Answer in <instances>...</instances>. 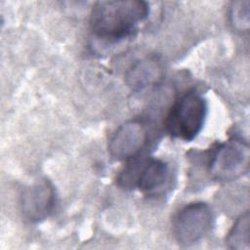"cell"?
Masks as SVG:
<instances>
[{"label":"cell","mask_w":250,"mask_h":250,"mask_svg":"<svg viewBox=\"0 0 250 250\" xmlns=\"http://www.w3.org/2000/svg\"><path fill=\"white\" fill-rule=\"evenodd\" d=\"M148 14L149 6L145 1H100L93 6L90 23L98 37L117 41L131 35Z\"/></svg>","instance_id":"6da1fadb"},{"label":"cell","mask_w":250,"mask_h":250,"mask_svg":"<svg viewBox=\"0 0 250 250\" xmlns=\"http://www.w3.org/2000/svg\"><path fill=\"white\" fill-rule=\"evenodd\" d=\"M206 115L205 99L195 90L188 91L169 109L165 119L166 131L173 138L190 142L202 130Z\"/></svg>","instance_id":"7a4b0ae2"},{"label":"cell","mask_w":250,"mask_h":250,"mask_svg":"<svg viewBox=\"0 0 250 250\" xmlns=\"http://www.w3.org/2000/svg\"><path fill=\"white\" fill-rule=\"evenodd\" d=\"M249 146L241 139L233 138L211 150L208 160L210 176L219 181L239 178L249 167Z\"/></svg>","instance_id":"3957f363"},{"label":"cell","mask_w":250,"mask_h":250,"mask_svg":"<svg viewBox=\"0 0 250 250\" xmlns=\"http://www.w3.org/2000/svg\"><path fill=\"white\" fill-rule=\"evenodd\" d=\"M169 178L167 163L155 158H135L120 172L116 183L125 189L138 188L146 193L155 192Z\"/></svg>","instance_id":"277c9868"},{"label":"cell","mask_w":250,"mask_h":250,"mask_svg":"<svg viewBox=\"0 0 250 250\" xmlns=\"http://www.w3.org/2000/svg\"><path fill=\"white\" fill-rule=\"evenodd\" d=\"M215 217L210 206L193 202L183 207L173 221L174 235L179 244L189 246L200 241L212 229Z\"/></svg>","instance_id":"5b68a950"},{"label":"cell","mask_w":250,"mask_h":250,"mask_svg":"<svg viewBox=\"0 0 250 250\" xmlns=\"http://www.w3.org/2000/svg\"><path fill=\"white\" fill-rule=\"evenodd\" d=\"M149 134L141 120H130L121 125L110 138L108 150L118 160L133 159L146 146Z\"/></svg>","instance_id":"8992f818"},{"label":"cell","mask_w":250,"mask_h":250,"mask_svg":"<svg viewBox=\"0 0 250 250\" xmlns=\"http://www.w3.org/2000/svg\"><path fill=\"white\" fill-rule=\"evenodd\" d=\"M55 203V188L47 179L35 180L24 187L20 196L21 210L30 222L46 219L54 210Z\"/></svg>","instance_id":"52a82bcc"},{"label":"cell","mask_w":250,"mask_h":250,"mask_svg":"<svg viewBox=\"0 0 250 250\" xmlns=\"http://www.w3.org/2000/svg\"><path fill=\"white\" fill-rule=\"evenodd\" d=\"M160 74V68L155 61L147 60L138 62L128 74V80L134 88H144L153 83Z\"/></svg>","instance_id":"ba28073f"},{"label":"cell","mask_w":250,"mask_h":250,"mask_svg":"<svg viewBox=\"0 0 250 250\" xmlns=\"http://www.w3.org/2000/svg\"><path fill=\"white\" fill-rule=\"evenodd\" d=\"M249 212L241 214L234 222L232 228L228 233L227 242L229 248L235 250H249Z\"/></svg>","instance_id":"9c48e42d"},{"label":"cell","mask_w":250,"mask_h":250,"mask_svg":"<svg viewBox=\"0 0 250 250\" xmlns=\"http://www.w3.org/2000/svg\"><path fill=\"white\" fill-rule=\"evenodd\" d=\"M249 1H235L229 11L230 22L238 31H248L250 21Z\"/></svg>","instance_id":"30bf717a"}]
</instances>
